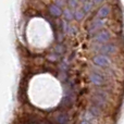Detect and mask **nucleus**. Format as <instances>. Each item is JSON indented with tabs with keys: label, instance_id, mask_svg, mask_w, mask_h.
<instances>
[{
	"label": "nucleus",
	"instance_id": "1",
	"mask_svg": "<svg viewBox=\"0 0 124 124\" xmlns=\"http://www.w3.org/2000/svg\"><path fill=\"white\" fill-rule=\"evenodd\" d=\"M93 62L99 68H106V66L110 65V58L106 54H97L93 58Z\"/></svg>",
	"mask_w": 124,
	"mask_h": 124
},
{
	"label": "nucleus",
	"instance_id": "2",
	"mask_svg": "<svg viewBox=\"0 0 124 124\" xmlns=\"http://www.w3.org/2000/svg\"><path fill=\"white\" fill-rule=\"evenodd\" d=\"M97 51H99L101 54H110L116 51V46L113 44H103V45H97Z\"/></svg>",
	"mask_w": 124,
	"mask_h": 124
},
{
	"label": "nucleus",
	"instance_id": "3",
	"mask_svg": "<svg viewBox=\"0 0 124 124\" xmlns=\"http://www.w3.org/2000/svg\"><path fill=\"white\" fill-rule=\"evenodd\" d=\"M109 39H110V33L108 31H101V32H98L95 35L93 40L97 41V43L105 44V43H108Z\"/></svg>",
	"mask_w": 124,
	"mask_h": 124
},
{
	"label": "nucleus",
	"instance_id": "4",
	"mask_svg": "<svg viewBox=\"0 0 124 124\" xmlns=\"http://www.w3.org/2000/svg\"><path fill=\"white\" fill-rule=\"evenodd\" d=\"M103 24H105V21L101 19H98V17H96V19L93 21V23L90 24L89 28H88V32L92 33V32H96L97 30H99L100 27H102Z\"/></svg>",
	"mask_w": 124,
	"mask_h": 124
},
{
	"label": "nucleus",
	"instance_id": "5",
	"mask_svg": "<svg viewBox=\"0 0 124 124\" xmlns=\"http://www.w3.org/2000/svg\"><path fill=\"white\" fill-rule=\"evenodd\" d=\"M110 14V8L109 6H103L97 12V17L98 19H103V17H107Z\"/></svg>",
	"mask_w": 124,
	"mask_h": 124
},
{
	"label": "nucleus",
	"instance_id": "6",
	"mask_svg": "<svg viewBox=\"0 0 124 124\" xmlns=\"http://www.w3.org/2000/svg\"><path fill=\"white\" fill-rule=\"evenodd\" d=\"M90 79H92L93 84L97 86H100V85H103V77L101 76L100 74H97V73H93L90 75Z\"/></svg>",
	"mask_w": 124,
	"mask_h": 124
},
{
	"label": "nucleus",
	"instance_id": "7",
	"mask_svg": "<svg viewBox=\"0 0 124 124\" xmlns=\"http://www.w3.org/2000/svg\"><path fill=\"white\" fill-rule=\"evenodd\" d=\"M49 12L52 16H60L62 14V10L60 7L56 6V4H52V6L49 7Z\"/></svg>",
	"mask_w": 124,
	"mask_h": 124
},
{
	"label": "nucleus",
	"instance_id": "8",
	"mask_svg": "<svg viewBox=\"0 0 124 124\" xmlns=\"http://www.w3.org/2000/svg\"><path fill=\"white\" fill-rule=\"evenodd\" d=\"M93 6H94V2H92V1H86L85 3H84V6H83V12H84V13L89 12V11L92 10Z\"/></svg>",
	"mask_w": 124,
	"mask_h": 124
},
{
	"label": "nucleus",
	"instance_id": "9",
	"mask_svg": "<svg viewBox=\"0 0 124 124\" xmlns=\"http://www.w3.org/2000/svg\"><path fill=\"white\" fill-rule=\"evenodd\" d=\"M74 16H75V19L77 20V21H81L82 19L84 17V15H85V13L83 12V10H79V9H77V10H75L74 11Z\"/></svg>",
	"mask_w": 124,
	"mask_h": 124
},
{
	"label": "nucleus",
	"instance_id": "10",
	"mask_svg": "<svg viewBox=\"0 0 124 124\" xmlns=\"http://www.w3.org/2000/svg\"><path fill=\"white\" fill-rule=\"evenodd\" d=\"M62 30H63L64 33H73L74 32V28L72 26L69 25V23H64L62 22Z\"/></svg>",
	"mask_w": 124,
	"mask_h": 124
},
{
	"label": "nucleus",
	"instance_id": "11",
	"mask_svg": "<svg viewBox=\"0 0 124 124\" xmlns=\"http://www.w3.org/2000/svg\"><path fill=\"white\" fill-rule=\"evenodd\" d=\"M64 17H65L66 20H69V21H71V20L74 19V15H73V13L71 12V10H69V9H66V10H64Z\"/></svg>",
	"mask_w": 124,
	"mask_h": 124
},
{
	"label": "nucleus",
	"instance_id": "12",
	"mask_svg": "<svg viewBox=\"0 0 124 124\" xmlns=\"http://www.w3.org/2000/svg\"><path fill=\"white\" fill-rule=\"evenodd\" d=\"M68 3L71 8H75L77 6V0H68Z\"/></svg>",
	"mask_w": 124,
	"mask_h": 124
},
{
	"label": "nucleus",
	"instance_id": "13",
	"mask_svg": "<svg viewBox=\"0 0 124 124\" xmlns=\"http://www.w3.org/2000/svg\"><path fill=\"white\" fill-rule=\"evenodd\" d=\"M64 4V0H57L56 1V6L58 7H62Z\"/></svg>",
	"mask_w": 124,
	"mask_h": 124
},
{
	"label": "nucleus",
	"instance_id": "14",
	"mask_svg": "<svg viewBox=\"0 0 124 124\" xmlns=\"http://www.w3.org/2000/svg\"><path fill=\"white\" fill-rule=\"evenodd\" d=\"M101 1H102V0H94V3L95 4H99Z\"/></svg>",
	"mask_w": 124,
	"mask_h": 124
},
{
	"label": "nucleus",
	"instance_id": "15",
	"mask_svg": "<svg viewBox=\"0 0 124 124\" xmlns=\"http://www.w3.org/2000/svg\"><path fill=\"white\" fill-rule=\"evenodd\" d=\"M82 1H84V2H86V1H88V0H82Z\"/></svg>",
	"mask_w": 124,
	"mask_h": 124
}]
</instances>
